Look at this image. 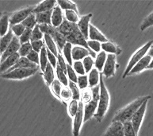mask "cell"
Listing matches in <instances>:
<instances>
[{"label":"cell","mask_w":153,"mask_h":136,"mask_svg":"<svg viewBox=\"0 0 153 136\" xmlns=\"http://www.w3.org/2000/svg\"><path fill=\"white\" fill-rule=\"evenodd\" d=\"M56 29L59 33H61L66 37L68 42L75 46H82L89 49L92 53H94L87 46V40H86L84 36L79 30L77 23L76 24V23L69 22L68 21L64 19L63 23Z\"/></svg>","instance_id":"1"},{"label":"cell","mask_w":153,"mask_h":136,"mask_svg":"<svg viewBox=\"0 0 153 136\" xmlns=\"http://www.w3.org/2000/svg\"><path fill=\"white\" fill-rule=\"evenodd\" d=\"M150 98H151L150 96H140L133 100V102H131L130 104H128L127 106H126L121 110H119L117 112L114 119H113L112 122L118 121V122H121L122 123H125L126 122H130L137 110L140 108V106L144 104V102L149 100Z\"/></svg>","instance_id":"2"},{"label":"cell","mask_w":153,"mask_h":136,"mask_svg":"<svg viewBox=\"0 0 153 136\" xmlns=\"http://www.w3.org/2000/svg\"><path fill=\"white\" fill-rule=\"evenodd\" d=\"M100 98L98 100V106L95 114V119L98 122H101L105 116V113L107 112L109 105H110V94L108 92L107 88L103 81L102 72L100 73Z\"/></svg>","instance_id":"3"},{"label":"cell","mask_w":153,"mask_h":136,"mask_svg":"<svg viewBox=\"0 0 153 136\" xmlns=\"http://www.w3.org/2000/svg\"><path fill=\"white\" fill-rule=\"evenodd\" d=\"M152 43L153 41H149L144 46H142L141 48H140L138 50L135 52L134 54L131 57L130 60H129L128 63V65L126 66V70H125L123 75H122V78H126V76H128V73L130 72L132 69L137 65V63L139 62L141 60L142 58L146 56V53H149V49L152 46Z\"/></svg>","instance_id":"4"},{"label":"cell","mask_w":153,"mask_h":136,"mask_svg":"<svg viewBox=\"0 0 153 136\" xmlns=\"http://www.w3.org/2000/svg\"><path fill=\"white\" fill-rule=\"evenodd\" d=\"M38 69H16L1 74L2 78L8 80H23L34 75Z\"/></svg>","instance_id":"5"},{"label":"cell","mask_w":153,"mask_h":136,"mask_svg":"<svg viewBox=\"0 0 153 136\" xmlns=\"http://www.w3.org/2000/svg\"><path fill=\"white\" fill-rule=\"evenodd\" d=\"M33 10H34V7H29L12 13L10 18V26L22 23L24 20H25L30 14L33 13Z\"/></svg>","instance_id":"6"},{"label":"cell","mask_w":153,"mask_h":136,"mask_svg":"<svg viewBox=\"0 0 153 136\" xmlns=\"http://www.w3.org/2000/svg\"><path fill=\"white\" fill-rule=\"evenodd\" d=\"M84 120V108H83V103L82 101L79 102V109L76 115L74 117L73 121V129H72V134L73 136H79L80 133V130L82 127V122Z\"/></svg>","instance_id":"7"},{"label":"cell","mask_w":153,"mask_h":136,"mask_svg":"<svg viewBox=\"0 0 153 136\" xmlns=\"http://www.w3.org/2000/svg\"><path fill=\"white\" fill-rule=\"evenodd\" d=\"M148 101L147 100L142 104L140 108L135 113V115H133V119L131 120V123L133 124V127L134 128V130L136 131L137 134L139 132V130L141 127L142 122H143V120H144V115H145V112H146V108H147V105H148Z\"/></svg>","instance_id":"8"},{"label":"cell","mask_w":153,"mask_h":136,"mask_svg":"<svg viewBox=\"0 0 153 136\" xmlns=\"http://www.w3.org/2000/svg\"><path fill=\"white\" fill-rule=\"evenodd\" d=\"M115 71H116V55L108 54L107 59L102 70L103 76H105L107 78L114 76L115 75Z\"/></svg>","instance_id":"9"},{"label":"cell","mask_w":153,"mask_h":136,"mask_svg":"<svg viewBox=\"0 0 153 136\" xmlns=\"http://www.w3.org/2000/svg\"><path fill=\"white\" fill-rule=\"evenodd\" d=\"M102 136H125L124 123L118 121H114L108 127Z\"/></svg>","instance_id":"10"},{"label":"cell","mask_w":153,"mask_h":136,"mask_svg":"<svg viewBox=\"0 0 153 136\" xmlns=\"http://www.w3.org/2000/svg\"><path fill=\"white\" fill-rule=\"evenodd\" d=\"M21 46H22V44L20 43L19 37L14 36V39L11 42V43L7 47V49L4 51V53L1 54V62L6 60L10 56L13 55L14 53H19Z\"/></svg>","instance_id":"11"},{"label":"cell","mask_w":153,"mask_h":136,"mask_svg":"<svg viewBox=\"0 0 153 136\" xmlns=\"http://www.w3.org/2000/svg\"><path fill=\"white\" fill-rule=\"evenodd\" d=\"M88 56H91L92 58H96L95 53H92L89 49L80 46H75L72 48V59L75 61L84 59Z\"/></svg>","instance_id":"12"},{"label":"cell","mask_w":153,"mask_h":136,"mask_svg":"<svg viewBox=\"0 0 153 136\" xmlns=\"http://www.w3.org/2000/svg\"><path fill=\"white\" fill-rule=\"evenodd\" d=\"M92 18V14H88L83 15L79 19L78 22V27L84 36L86 40L89 38V28H90V21Z\"/></svg>","instance_id":"13"},{"label":"cell","mask_w":153,"mask_h":136,"mask_svg":"<svg viewBox=\"0 0 153 136\" xmlns=\"http://www.w3.org/2000/svg\"><path fill=\"white\" fill-rule=\"evenodd\" d=\"M20 58L21 57L19 53H14L13 55L8 57L6 60L3 61L2 62H1V67H0L1 72L2 73L6 72L9 69H11L12 67H14L15 64L18 62V61L20 59Z\"/></svg>","instance_id":"14"},{"label":"cell","mask_w":153,"mask_h":136,"mask_svg":"<svg viewBox=\"0 0 153 136\" xmlns=\"http://www.w3.org/2000/svg\"><path fill=\"white\" fill-rule=\"evenodd\" d=\"M152 59V57L149 56V54L145 56L144 58H142L141 60L139 62L137 63V65H135L134 67L132 69L130 72L128 73V76L133 75V74L139 73V72H140L141 71H143L144 69H148L149 65H150V63H151Z\"/></svg>","instance_id":"15"},{"label":"cell","mask_w":153,"mask_h":136,"mask_svg":"<svg viewBox=\"0 0 153 136\" xmlns=\"http://www.w3.org/2000/svg\"><path fill=\"white\" fill-rule=\"evenodd\" d=\"M56 3H57V1H55V0L43 1V2L37 4V6H35L34 10H33V14H38V13H42V12L53 10L54 7H56Z\"/></svg>","instance_id":"16"},{"label":"cell","mask_w":153,"mask_h":136,"mask_svg":"<svg viewBox=\"0 0 153 136\" xmlns=\"http://www.w3.org/2000/svg\"><path fill=\"white\" fill-rule=\"evenodd\" d=\"M98 102L94 101L92 99L91 101L85 104L84 106V120L83 122H87V120H91L94 115H95L97 109H98Z\"/></svg>","instance_id":"17"},{"label":"cell","mask_w":153,"mask_h":136,"mask_svg":"<svg viewBox=\"0 0 153 136\" xmlns=\"http://www.w3.org/2000/svg\"><path fill=\"white\" fill-rule=\"evenodd\" d=\"M89 39L93 40V41H98V42H102V43L108 42V39L105 37V35H103L102 34L94 25H92V24H90Z\"/></svg>","instance_id":"18"},{"label":"cell","mask_w":153,"mask_h":136,"mask_svg":"<svg viewBox=\"0 0 153 136\" xmlns=\"http://www.w3.org/2000/svg\"><path fill=\"white\" fill-rule=\"evenodd\" d=\"M63 13H62V9L60 8L59 5L56 6L54 9L53 10V14H52V25L55 28H58L61 25L63 22Z\"/></svg>","instance_id":"19"},{"label":"cell","mask_w":153,"mask_h":136,"mask_svg":"<svg viewBox=\"0 0 153 136\" xmlns=\"http://www.w3.org/2000/svg\"><path fill=\"white\" fill-rule=\"evenodd\" d=\"M16 69H39V67L37 65L31 62L27 58H20L14 67H12L8 71H11Z\"/></svg>","instance_id":"20"},{"label":"cell","mask_w":153,"mask_h":136,"mask_svg":"<svg viewBox=\"0 0 153 136\" xmlns=\"http://www.w3.org/2000/svg\"><path fill=\"white\" fill-rule=\"evenodd\" d=\"M14 37V34L11 30H10L6 35L3 37H1V41H0V52L1 54L4 53V51L7 49V48L11 43Z\"/></svg>","instance_id":"21"},{"label":"cell","mask_w":153,"mask_h":136,"mask_svg":"<svg viewBox=\"0 0 153 136\" xmlns=\"http://www.w3.org/2000/svg\"><path fill=\"white\" fill-rule=\"evenodd\" d=\"M10 15L7 13H5L2 15L1 19H0V34L1 37H3L4 35L7 34L9 31V25H10Z\"/></svg>","instance_id":"22"},{"label":"cell","mask_w":153,"mask_h":136,"mask_svg":"<svg viewBox=\"0 0 153 136\" xmlns=\"http://www.w3.org/2000/svg\"><path fill=\"white\" fill-rule=\"evenodd\" d=\"M36 14V19L38 25L41 24H52V14H53V10L49 11L42 12V13H38Z\"/></svg>","instance_id":"23"},{"label":"cell","mask_w":153,"mask_h":136,"mask_svg":"<svg viewBox=\"0 0 153 136\" xmlns=\"http://www.w3.org/2000/svg\"><path fill=\"white\" fill-rule=\"evenodd\" d=\"M102 49L105 53H109V54H120L121 52V49L117 47L111 42H106L102 43Z\"/></svg>","instance_id":"24"},{"label":"cell","mask_w":153,"mask_h":136,"mask_svg":"<svg viewBox=\"0 0 153 136\" xmlns=\"http://www.w3.org/2000/svg\"><path fill=\"white\" fill-rule=\"evenodd\" d=\"M107 59V54L104 51H101L100 53L97 54L95 58V61H94V65H95V69H97L99 72L102 71L104 65L105 64Z\"/></svg>","instance_id":"25"},{"label":"cell","mask_w":153,"mask_h":136,"mask_svg":"<svg viewBox=\"0 0 153 136\" xmlns=\"http://www.w3.org/2000/svg\"><path fill=\"white\" fill-rule=\"evenodd\" d=\"M90 88H94L95 86L98 85L100 83V73L97 69H93L90 72L88 76Z\"/></svg>","instance_id":"26"},{"label":"cell","mask_w":153,"mask_h":136,"mask_svg":"<svg viewBox=\"0 0 153 136\" xmlns=\"http://www.w3.org/2000/svg\"><path fill=\"white\" fill-rule=\"evenodd\" d=\"M43 76L45 81L48 85H51L53 81H55V74H54V68L52 66L50 63H48L46 69L43 72Z\"/></svg>","instance_id":"27"},{"label":"cell","mask_w":153,"mask_h":136,"mask_svg":"<svg viewBox=\"0 0 153 136\" xmlns=\"http://www.w3.org/2000/svg\"><path fill=\"white\" fill-rule=\"evenodd\" d=\"M44 39H45V42L46 47L48 49V50L52 52V53L56 56L57 57L58 55V48L56 44L54 42V40L50 35L48 34H44Z\"/></svg>","instance_id":"28"},{"label":"cell","mask_w":153,"mask_h":136,"mask_svg":"<svg viewBox=\"0 0 153 136\" xmlns=\"http://www.w3.org/2000/svg\"><path fill=\"white\" fill-rule=\"evenodd\" d=\"M48 49L46 48V46H45L42 48L41 51L40 52V69L42 72H45L46 69V67L48 64V52H47Z\"/></svg>","instance_id":"29"},{"label":"cell","mask_w":153,"mask_h":136,"mask_svg":"<svg viewBox=\"0 0 153 136\" xmlns=\"http://www.w3.org/2000/svg\"><path fill=\"white\" fill-rule=\"evenodd\" d=\"M72 44L67 42L66 45L64 46L63 49V54H64V58L66 59L68 64L70 65H73V59H72Z\"/></svg>","instance_id":"30"},{"label":"cell","mask_w":153,"mask_h":136,"mask_svg":"<svg viewBox=\"0 0 153 136\" xmlns=\"http://www.w3.org/2000/svg\"><path fill=\"white\" fill-rule=\"evenodd\" d=\"M53 38L56 44V46H57V48L59 49V50H63L64 46L68 42L66 37H64L61 33H59L58 30H56V32L55 35L53 36Z\"/></svg>","instance_id":"31"},{"label":"cell","mask_w":153,"mask_h":136,"mask_svg":"<svg viewBox=\"0 0 153 136\" xmlns=\"http://www.w3.org/2000/svg\"><path fill=\"white\" fill-rule=\"evenodd\" d=\"M57 4L59 5L62 10H71L78 12L77 6L76 5V3H74L71 1H68V0H59V1H57Z\"/></svg>","instance_id":"32"},{"label":"cell","mask_w":153,"mask_h":136,"mask_svg":"<svg viewBox=\"0 0 153 136\" xmlns=\"http://www.w3.org/2000/svg\"><path fill=\"white\" fill-rule=\"evenodd\" d=\"M68 87L70 88V90H71V94H72V99H76V100L79 101L80 98H81V93H80L79 86L73 81H69Z\"/></svg>","instance_id":"33"},{"label":"cell","mask_w":153,"mask_h":136,"mask_svg":"<svg viewBox=\"0 0 153 136\" xmlns=\"http://www.w3.org/2000/svg\"><path fill=\"white\" fill-rule=\"evenodd\" d=\"M39 27L44 34L50 35L52 37H53L57 30V29L54 27L52 24H41L39 25Z\"/></svg>","instance_id":"34"},{"label":"cell","mask_w":153,"mask_h":136,"mask_svg":"<svg viewBox=\"0 0 153 136\" xmlns=\"http://www.w3.org/2000/svg\"><path fill=\"white\" fill-rule=\"evenodd\" d=\"M22 24L25 28L33 30L36 25H38L37 22V19H36V14H33V13L30 14L27 19L22 22Z\"/></svg>","instance_id":"35"},{"label":"cell","mask_w":153,"mask_h":136,"mask_svg":"<svg viewBox=\"0 0 153 136\" xmlns=\"http://www.w3.org/2000/svg\"><path fill=\"white\" fill-rule=\"evenodd\" d=\"M56 76H57V78L59 81V82L64 87H67V86L68 85L69 81L68 80V77L66 76V73L62 70L61 68L59 67L58 65H56Z\"/></svg>","instance_id":"36"},{"label":"cell","mask_w":153,"mask_h":136,"mask_svg":"<svg viewBox=\"0 0 153 136\" xmlns=\"http://www.w3.org/2000/svg\"><path fill=\"white\" fill-rule=\"evenodd\" d=\"M79 102L76 99H71V101L69 102L68 106V112L71 117H75L79 109Z\"/></svg>","instance_id":"37"},{"label":"cell","mask_w":153,"mask_h":136,"mask_svg":"<svg viewBox=\"0 0 153 136\" xmlns=\"http://www.w3.org/2000/svg\"><path fill=\"white\" fill-rule=\"evenodd\" d=\"M65 11V18H66L67 21L71 23H78L79 19V15H78V12L71 10H64Z\"/></svg>","instance_id":"38"},{"label":"cell","mask_w":153,"mask_h":136,"mask_svg":"<svg viewBox=\"0 0 153 136\" xmlns=\"http://www.w3.org/2000/svg\"><path fill=\"white\" fill-rule=\"evenodd\" d=\"M61 84H62L59 82V80H55L50 85L51 90L53 92V94L55 95L57 98H59V99H60V93H61L62 88H63Z\"/></svg>","instance_id":"39"},{"label":"cell","mask_w":153,"mask_h":136,"mask_svg":"<svg viewBox=\"0 0 153 136\" xmlns=\"http://www.w3.org/2000/svg\"><path fill=\"white\" fill-rule=\"evenodd\" d=\"M33 50L32 46H31V42H27L25 44H22L20 47V49L19 51V55L21 58H26L28 54Z\"/></svg>","instance_id":"40"},{"label":"cell","mask_w":153,"mask_h":136,"mask_svg":"<svg viewBox=\"0 0 153 136\" xmlns=\"http://www.w3.org/2000/svg\"><path fill=\"white\" fill-rule=\"evenodd\" d=\"M44 37V34L41 32V29L39 27V25H37L32 31V35H31V40L30 42H35V41H40Z\"/></svg>","instance_id":"41"},{"label":"cell","mask_w":153,"mask_h":136,"mask_svg":"<svg viewBox=\"0 0 153 136\" xmlns=\"http://www.w3.org/2000/svg\"><path fill=\"white\" fill-rule=\"evenodd\" d=\"M153 25V11L151 12L148 16L144 19L143 22L140 25V30L144 31L146 29L149 28L150 26Z\"/></svg>","instance_id":"42"},{"label":"cell","mask_w":153,"mask_h":136,"mask_svg":"<svg viewBox=\"0 0 153 136\" xmlns=\"http://www.w3.org/2000/svg\"><path fill=\"white\" fill-rule=\"evenodd\" d=\"M124 132H125V136H137L138 135L133 128L131 121L124 123Z\"/></svg>","instance_id":"43"},{"label":"cell","mask_w":153,"mask_h":136,"mask_svg":"<svg viewBox=\"0 0 153 136\" xmlns=\"http://www.w3.org/2000/svg\"><path fill=\"white\" fill-rule=\"evenodd\" d=\"M81 99L82 103H89L92 100V92L91 88H87L82 90L81 92Z\"/></svg>","instance_id":"44"},{"label":"cell","mask_w":153,"mask_h":136,"mask_svg":"<svg viewBox=\"0 0 153 136\" xmlns=\"http://www.w3.org/2000/svg\"><path fill=\"white\" fill-rule=\"evenodd\" d=\"M72 98V94L70 90V88L68 87H64L62 88L61 93H60V99L64 102H70Z\"/></svg>","instance_id":"45"},{"label":"cell","mask_w":153,"mask_h":136,"mask_svg":"<svg viewBox=\"0 0 153 136\" xmlns=\"http://www.w3.org/2000/svg\"><path fill=\"white\" fill-rule=\"evenodd\" d=\"M82 63H83V65H84L85 71H86V73L89 72L91 71L92 68H93V65H94V61L93 60V58L91 56H88L87 58H85L82 61Z\"/></svg>","instance_id":"46"},{"label":"cell","mask_w":153,"mask_h":136,"mask_svg":"<svg viewBox=\"0 0 153 136\" xmlns=\"http://www.w3.org/2000/svg\"><path fill=\"white\" fill-rule=\"evenodd\" d=\"M73 69H75L76 73L79 74V76L86 75V71H85L83 63L80 61H76L75 62H73Z\"/></svg>","instance_id":"47"},{"label":"cell","mask_w":153,"mask_h":136,"mask_svg":"<svg viewBox=\"0 0 153 136\" xmlns=\"http://www.w3.org/2000/svg\"><path fill=\"white\" fill-rule=\"evenodd\" d=\"M87 46L94 53H100L101 49H102V43L98 42V41L88 40L87 41Z\"/></svg>","instance_id":"48"},{"label":"cell","mask_w":153,"mask_h":136,"mask_svg":"<svg viewBox=\"0 0 153 136\" xmlns=\"http://www.w3.org/2000/svg\"><path fill=\"white\" fill-rule=\"evenodd\" d=\"M10 30L13 31L14 33V34L18 37H20L22 36L24 31L25 30L26 28L24 26L22 23H20V24H17V25H14L13 26H10Z\"/></svg>","instance_id":"49"},{"label":"cell","mask_w":153,"mask_h":136,"mask_svg":"<svg viewBox=\"0 0 153 136\" xmlns=\"http://www.w3.org/2000/svg\"><path fill=\"white\" fill-rule=\"evenodd\" d=\"M78 86L81 90H83L85 88H87V86L89 85V81H88V76L87 75L84 76H78L77 81Z\"/></svg>","instance_id":"50"},{"label":"cell","mask_w":153,"mask_h":136,"mask_svg":"<svg viewBox=\"0 0 153 136\" xmlns=\"http://www.w3.org/2000/svg\"><path fill=\"white\" fill-rule=\"evenodd\" d=\"M32 31L33 30H31V29H27V28L25 29L24 33H23L22 34V36L19 37L21 44H25V43L30 42V41L31 40Z\"/></svg>","instance_id":"51"},{"label":"cell","mask_w":153,"mask_h":136,"mask_svg":"<svg viewBox=\"0 0 153 136\" xmlns=\"http://www.w3.org/2000/svg\"><path fill=\"white\" fill-rule=\"evenodd\" d=\"M67 74L68 76L69 81H71L75 82V83H77L78 81V76L76 75V72L75 71V69L71 67V65H67Z\"/></svg>","instance_id":"52"},{"label":"cell","mask_w":153,"mask_h":136,"mask_svg":"<svg viewBox=\"0 0 153 136\" xmlns=\"http://www.w3.org/2000/svg\"><path fill=\"white\" fill-rule=\"evenodd\" d=\"M26 58L31 61V62L34 63L36 65H40V56H39V53L36 52L34 50H32L30 52Z\"/></svg>","instance_id":"53"},{"label":"cell","mask_w":153,"mask_h":136,"mask_svg":"<svg viewBox=\"0 0 153 136\" xmlns=\"http://www.w3.org/2000/svg\"><path fill=\"white\" fill-rule=\"evenodd\" d=\"M92 92V99L94 101L98 102L99 98H100V85L95 86L94 88H91Z\"/></svg>","instance_id":"54"},{"label":"cell","mask_w":153,"mask_h":136,"mask_svg":"<svg viewBox=\"0 0 153 136\" xmlns=\"http://www.w3.org/2000/svg\"><path fill=\"white\" fill-rule=\"evenodd\" d=\"M31 42V46H32L33 50L36 51L37 53H40L43 48L44 43L42 42V40H40V41H35V42Z\"/></svg>","instance_id":"55"},{"label":"cell","mask_w":153,"mask_h":136,"mask_svg":"<svg viewBox=\"0 0 153 136\" xmlns=\"http://www.w3.org/2000/svg\"><path fill=\"white\" fill-rule=\"evenodd\" d=\"M57 65H59V67L61 68V69L63 71L67 73V65L66 62H65V60H64V58L62 57V55L60 53H58L57 55Z\"/></svg>","instance_id":"56"},{"label":"cell","mask_w":153,"mask_h":136,"mask_svg":"<svg viewBox=\"0 0 153 136\" xmlns=\"http://www.w3.org/2000/svg\"><path fill=\"white\" fill-rule=\"evenodd\" d=\"M47 52H48V61L50 63L52 66L53 68H56V65H57V57H56L54 54H53L52 52L47 49Z\"/></svg>","instance_id":"57"},{"label":"cell","mask_w":153,"mask_h":136,"mask_svg":"<svg viewBox=\"0 0 153 136\" xmlns=\"http://www.w3.org/2000/svg\"><path fill=\"white\" fill-rule=\"evenodd\" d=\"M149 56H151V57H152V58H153V46H152L151 49H149Z\"/></svg>","instance_id":"58"},{"label":"cell","mask_w":153,"mask_h":136,"mask_svg":"<svg viewBox=\"0 0 153 136\" xmlns=\"http://www.w3.org/2000/svg\"><path fill=\"white\" fill-rule=\"evenodd\" d=\"M148 69H153V58L152 59V61L150 63V65H149V67H148Z\"/></svg>","instance_id":"59"}]
</instances>
